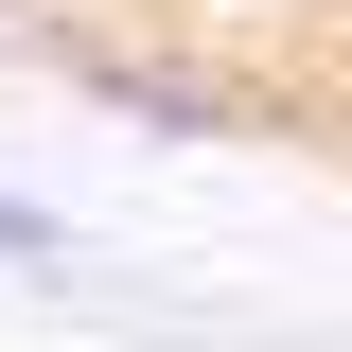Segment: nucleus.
<instances>
[{
  "label": "nucleus",
  "mask_w": 352,
  "mask_h": 352,
  "mask_svg": "<svg viewBox=\"0 0 352 352\" xmlns=\"http://www.w3.org/2000/svg\"><path fill=\"white\" fill-rule=\"evenodd\" d=\"M53 247H71V229H53L36 194H0V264H53Z\"/></svg>",
  "instance_id": "1"
}]
</instances>
